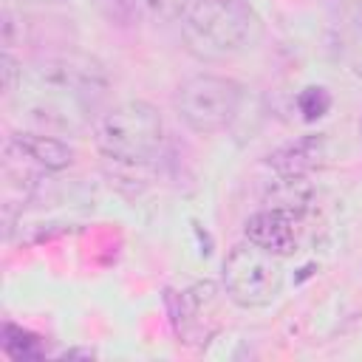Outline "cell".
Here are the masks:
<instances>
[{
    "label": "cell",
    "mask_w": 362,
    "mask_h": 362,
    "mask_svg": "<svg viewBox=\"0 0 362 362\" xmlns=\"http://www.w3.org/2000/svg\"><path fill=\"white\" fill-rule=\"evenodd\" d=\"M178 25L184 48L201 62L240 57L263 37L260 17L243 0H189Z\"/></svg>",
    "instance_id": "1"
},
{
    "label": "cell",
    "mask_w": 362,
    "mask_h": 362,
    "mask_svg": "<svg viewBox=\"0 0 362 362\" xmlns=\"http://www.w3.org/2000/svg\"><path fill=\"white\" fill-rule=\"evenodd\" d=\"M283 257L243 240L223 257V291L240 308H266L283 291Z\"/></svg>",
    "instance_id": "4"
},
{
    "label": "cell",
    "mask_w": 362,
    "mask_h": 362,
    "mask_svg": "<svg viewBox=\"0 0 362 362\" xmlns=\"http://www.w3.org/2000/svg\"><path fill=\"white\" fill-rule=\"evenodd\" d=\"M348 59H351L354 71L362 76V23L351 31V40H348Z\"/></svg>",
    "instance_id": "12"
},
{
    "label": "cell",
    "mask_w": 362,
    "mask_h": 362,
    "mask_svg": "<svg viewBox=\"0 0 362 362\" xmlns=\"http://www.w3.org/2000/svg\"><path fill=\"white\" fill-rule=\"evenodd\" d=\"M65 356H93V351H65Z\"/></svg>",
    "instance_id": "13"
},
{
    "label": "cell",
    "mask_w": 362,
    "mask_h": 362,
    "mask_svg": "<svg viewBox=\"0 0 362 362\" xmlns=\"http://www.w3.org/2000/svg\"><path fill=\"white\" fill-rule=\"evenodd\" d=\"M0 76H3V96H14V90H20L23 85V68L8 48H3L0 54Z\"/></svg>",
    "instance_id": "11"
},
{
    "label": "cell",
    "mask_w": 362,
    "mask_h": 362,
    "mask_svg": "<svg viewBox=\"0 0 362 362\" xmlns=\"http://www.w3.org/2000/svg\"><path fill=\"white\" fill-rule=\"evenodd\" d=\"M136 17H153L158 23H170V20H181L187 0H133Z\"/></svg>",
    "instance_id": "9"
},
{
    "label": "cell",
    "mask_w": 362,
    "mask_h": 362,
    "mask_svg": "<svg viewBox=\"0 0 362 362\" xmlns=\"http://www.w3.org/2000/svg\"><path fill=\"white\" fill-rule=\"evenodd\" d=\"M331 93L322 88V85H308V88H303L300 90V96H297V107H300V113H303V119L305 122H317V119H322L328 110H331Z\"/></svg>",
    "instance_id": "8"
},
{
    "label": "cell",
    "mask_w": 362,
    "mask_h": 362,
    "mask_svg": "<svg viewBox=\"0 0 362 362\" xmlns=\"http://www.w3.org/2000/svg\"><path fill=\"white\" fill-rule=\"evenodd\" d=\"M17 331V339H11V334H6L3 331V351L8 354V356H14V359H28V356H40L42 351H40V342L34 339V337H28L25 331H20V328H14Z\"/></svg>",
    "instance_id": "10"
},
{
    "label": "cell",
    "mask_w": 362,
    "mask_h": 362,
    "mask_svg": "<svg viewBox=\"0 0 362 362\" xmlns=\"http://www.w3.org/2000/svg\"><path fill=\"white\" fill-rule=\"evenodd\" d=\"M331 156V144L325 133H305L294 141L280 144L266 156V167L280 178H305L320 170Z\"/></svg>",
    "instance_id": "6"
},
{
    "label": "cell",
    "mask_w": 362,
    "mask_h": 362,
    "mask_svg": "<svg viewBox=\"0 0 362 362\" xmlns=\"http://www.w3.org/2000/svg\"><path fill=\"white\" fill-rule=\"evenodd\" d=\"M45 3H62V0H45Z\"/></svg>",
    "instance_id": "14"
},
{
    "label": "cell",
    "mask_w": 362,
    "mask_h": 362,
    "mask_svg": "<svg viewBox=\"0 0 362 362\" xmlns=\"http://www.w3.org/2000/svg\"><path fill=\"white\" fill-rule=\"evenodd\" d=\"M300 223H303V209L269 204L266 209H257L255 215L246 218L243 235L255 246L277 257H288L300 246Z\"/></svg>",
    "instance_id": "5"
},
{
    "label": "cell",
    "mask_w": 362,
    "mask_h": 362,
    "mask_svg": "<svg viewBox=\"0 0 362 362\" xmlns=\"http://www.w3.org/2000/svg\"><path fill=\"white\" fill-rule=\"evenodd\" d=\"M351 3H356V0H351Z\"/></svg>",
    "instance_id": "15"
},
{
    "label": "cell",
    "mask_w": 362,
    "mask_h": 362,
    "mask_svg": "<svg viewBox=\"0 0 362 362\" xmlns=\"http://www.w3.org/2000/svg\"><path fill=\"white\" fill-rule=\"evenodd\" d=\"M93 144L102 156L122 164H147L164 147V119L156 105L127 99L102 110L90 127Z\"/></svg>",
    "instance_id": "2"
},
{
    "label": "cell",
    "mask_w": 362,
    "mask_h": 362,
    "mask_svg": "<svg viewBox=\"0 0 362 362\" xmlns=\"http://www.w3.org/2000/svg\"><path fill=\"white\" fill-rule=\"evenodd\" d=\"M11 147H17L31 164L42 167V170H68L76 158L74 147L51 133H42V130H14L8 139H6Z\"/></svg>",
    "instance_id": "7"
},
{
    "label": "cell",
    "mask_w": 362,
    "mask_h": 362,
    "mask_svg": "<svg viewBox=\"0 0 362 362\" xmlns=\"http://www.w3.org/2000/svg\"><path fill=\"white\" fill-rule=\"evenodd\" d=\"M240 105H243L240 82L209 71L187 76L173 93L175 116L198 136H215L226 130L238 119Z\"/></svg>",
    "instance_id": "3"
}]
</instances>
